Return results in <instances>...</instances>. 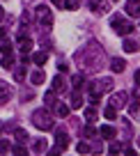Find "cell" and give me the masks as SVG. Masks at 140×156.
Masks as SVG:
<instances>
[{"mask_svg": "<svg viewBox=\"0 0 140 156\" xmlns=\"http://www.w3.org/2000/svg\"><path fill=\"white\" fill-rule=\"evenodd\" d=\"M85 119L87 122H94V119H97V108H87L85 110Z\"/></svg>", "mask_w": 140, "mask_h": 156, "instance_id": "22", "label": "cell"}, {"mask_svg": "<svg viewBox=\"0 0 140 156\" xmlns=\"http://www.w3.org/2000/svg\"><path fill=\"white\" fill-rule=\"evenodd\" d=\"M53 99H55V90H53V92H48V94H46V97H44V101H46V106H53Z\"/></svg>", "mask_w": 140, "mask_h": 156, "instance_id": "27", "label": "cell"}, {"mask_svg": "<svg viewBox=\"0 0 140 156\" xmlns=\"http://www.w3.org/2000/svg\"><path fill=\"white\" fill-rule=\"evenodd\" d=\"M126 99H129V94H126V92H117V94H113V97H110V106L113 108H124L126 106Z\"/></svg>", "mask_w": 140, "mask_h": 156, "instance_id": "4", "label": "cell"}, {"mask_svg": "<svg viewBox=\"0 0 140 156\" xmlns=\"http://www.w3.org/2000/svg\"><path fill=\"white\" fill-rule=\"evenodd\" d=\"M34 16H37L39 25H44V28H51V25H53V12L46 5H39L37 9H34Z\"/></svg>", "mask_w": 140, "mask_h": 156, "instance_id": "2", "label": "cell"}, {"mask_svg": "<svg viewBox=\"0 0 140 156\" xmlns=\"http://www.w3.org/2000/svg\"><path fill=\"white\" fill-rule=\"evenodd\" d=\"M115 151H122V145H117V142H113V145H110V154H115Z\"/></svg>", "mask_w": 140, "mask_h": 156, "instance_id": "34", "label": "cell"}, {"mask_svg": "<svg viewBox=\"0 0 140 156\" xmlns=\"http://www.w3.org/2000/svg\"><path fill=\"white\" fill-rule=\"evenodd\" d=\"M55 110H58L60 117H67V115H69V106H64V103H58V106H55Z\"/></svg>", "mask_w": 140, "mask_h": 156, "instance_id": "23", "label": "cell"}, {"mask_svg": "<svg viewBox=\"0 0 140 156\" xmlns=\"http://www.w3.org/2000/svg\"><path fill=\"white\" fill-rule=\"evenodd\" d=\"M32 124L39 129V131H51L53 129V115L48 110H34L32 112Z\"/></svg>", "mask_w": 140, "mask_h": 156, "instance_id": "1", "label": "cell"}, {"mask_svg": "<svg viewBox=\"0 0 140 156\" xmlns=\"http://www.w3.org/2000/svg\"><path fill=\"white\" fill-rule=\"evenodd\" d=\"M32 149L37 151V154H41V151H46V140H44V138H39L37 142H34L32 145Z\"/></svg>", "mask_w": 140, "mask_h": 156, "instance_id": "16", "label": "cell"}, {"mask_svg": "<svg viewBox=\"0 0 140 156\" xmlns=\"http://www.w3.org/2000/svg\"><path fill=\"white\" fill-rule=\"evenodd\" d=\"M12 147H9V142L7 140H0V154H5V151H9Z\"/></svg>", "mask_w": 140, "mask_h": 156, "instance_id": "30", "label": "cell"}, {"mask_svg": "<svg viewBox=\"0 0 140 156\" xmlns=\"http://www.w3.org/2000/svg\"><path fill=\"white\" fill-rule=\"evenodd\" d=\"M99 133H101L103 138H108V140H113V138H115V126H110V124H103V126L99 129Z\"/></svg>", "mask_w": 140, "mask_h": 156, "instance_id": "10", "label": "cell"}, {"mask_svg": "<svg viewBox=\"0 0 140 156\" xmlns=\"http://www.w3.org/2000/svg\"><path fill=\"white\" fill-rule=\"evenodd\" d=\"M138 147H140V138H138Z\"/></svg>", "mask_w": 140, "mask_h": 156, "instance_id": "39", "label": "cell"}, {"mask_svg": "<svg viewBox=\"0 0 140 156\" xmlns=\"http://www.w3.org/2000/svg\"><path fill=\"white\" fill-rule=\"evenodd\" d=\"M90 7H92V9L97 7V12H106V5H103V0H90Z\"/></svg>", "mask_w": 140, "mask_h": 156, "instance_id": "19", "label": "cell"}, {"mask_svg": "<svg viewBox=\"0 0 140 156\" xmlns=\"http://www.w3.org/2000/svg\"><path fill=\"white\" fill-rule=\"evenodd\" d=\"M46 60H48V55H46V53H34L32 55V62L34 64H44Z\"/></svg>", "mask_w": 140, "mask_h": 156, "instance_id": "18", "label": "cell"}, {"mask_svg": "<svg viewBox=\"0 0 140 156\" xmlns=\"http://www.w3.org/2000/svg\"><path fill=\"white\" fill-rule=\"evenodd\" d=\"M14 78H16V80H23V78H25V67H19V69H16V71H14Z\"/></svg>", "mask_w": 140, "mask_h": 156, "instance_id": "26", "label": "cell"}, {"mask_svg": "<svg viewBox=\"0 0 140 156\" xmlns=\"http://www.w3.org/2000/svg\"><path fill=\"white\" fill-rule=\"evenodd\" d=\"M81 106H83V97L78 94V90H74V94H71V108H76V110H78Z\"/></svg>", "mask_w": 140, "mask_h": 156, "instance_id": "14", "label": "cell"}, {"mask_svg": "<svg viewBox=\"0 0 140 156\" xmlns=\"http://www.w3.org/2000/svg\"><path fill=\"white\" fill-rule=\"evenodd\" d=\"M78 5H81L78 0H64V7H67V9H78Z\"/></svg>", "mask_w": 140, "mask_h": 156, "instance_id": "25", "label": "cell"}, {"mask_svg": "<svg viewBox=\"0 0 140 156\" xmlns=\"http://www.w3.org/2000/svg\"><path fill=\"white\" fill-rule=\"evenodd\" d=\"M12 151H14L16 156H25V149H23L21 145H19V147H12Z\"/></svg>", "mask_w": 140, "mask_h": 156, "instance_id": "33", "label": "cell"}, {"mask_svg": "<svg viewBox=\"0 0 140 156\" xmlns=\"http://www.w3.org/2000/svg\"><path fill=\"white\" fill-rule=\"evenodd\" d=\"M19 48L23 51V53H28V51L32 48V41H30V37H25V34H19Z\"/></svg>", "mask_w": 140, "mask_h": 156, "instance_id": "9", "label": "cell"}, {"mask_svg": "<svg viewBox=\"0 0 140 156\" xmlns=\"http://www.w3.org/2000/svg\"><path fill=\"white\" fill-rule=\"evenodd\" d=\"M129 112H131V115H138V112H140V106H138V103H131V106H129Z\"/></svg>", "mask_w": 140, "mask_h": 156, "instance_id": "31", "label": "cell"}, {"mask_svg": "<svg viewBox=\"0 0 140 156\" xmlns=\"http://www.w3.org/2000/svg\"><path fill=\"white\" fill-rule=\"evenodd\" d=\"M110 69H113V73H122L126 69V62L122 58H113V62H110Z\"/></svg>", "mask_w": 140, "mask_h": 156, "instance_id": "7", "label": "cell"}, {"mask_svg": "<svg viewBox=\"0 0 140 156\" xmlns=\"http://www.w3.org/2000/svg\"><path fill=\"white\" fill-rule=\"evenodd\" d=\"M51 2H53V5H60V2H62V0H51Z\"/></svg>", "mask_w": 140, "mask_h": 156, "instance_id": "37", "label": "cell"}, {"mask_svg": "<svg viewBox=\"0 0 140 156\" xmlns=\"http://www.w3.org/2000/svg\"><path fill=\"white\" fill-rule=\"evenodd\" d=\"M64 87H67V85H64V78H60V76H55L53 78V90H55V92H64Z\"/></svg>", "mask_w": 140, "mask_h": 156, "instance_id": "13", "label": "cell"}, {"mask_svg": "<svg viewBox=\"0 0 140 156\" xmlns=\"http://www.w3.org/2000/svg\"><path fill=\"white\" fill-rule=\"evenodd\" d=\"M85 136H87V138L97 136V129H94V126H85Z\"/></svg>", "mask_w": 140, "mask_h": 156, "instance_id": "32", "label": "cell"}, {"mask_svg": "<svg viewBox=\"0 0 140 156\" xmlns=\"http://www.w3.org/2000/svg\"><path fill=\"white\" fill-rule=\"evenodd\" d=\"M76 149L81 151V154H87V151H90V145H87V142H78V145H76Z\"/></svg>", "mask_w": 140, "mask_h": 156, "instance_id": "29", "label": "cell"}, {"mask_svg": "<svg viewBox=\"0 0 140 156\" xmlns=\"http://www.w3.org/2000/svg\"><path fill=\"white\" fill-rule=\"evenodd\" d=\"M14 67V58L12 55H2V69H12Z\"/></svg>", "mask_w": 140, "mask_h": 156, "instance_id": "21", "label": "cell"}, {"mask_svg": "<svg viewBox=\"0 0 140 156\" xmlns=\"http://www.w3.org/2000/svg\"><path fill=\"white\" fill-rule=\"evenodd\" d=\"M110 25L115 28L117 34H122V37H124V34H129L131 30H133V25H131L129 21H124L122 16H113V19H110Z\"/></svg>", "mask_w": 140, "mask_h": 156, "instance_id": "3", "label": "cell"}, {"mask_svg": "<svg viewBox=\"0 0 140 156\" xmlns=\"http://www.w3.org/2000/svg\"><path fill=\"white\" fill-rule=\"evenodd\" d=\"M55 142H58V147H60V149H67V147H69V136H67V133H64V131H60L58 133V136H55Z\"/></svg>", "mask_w": 140, "mask_h": 156, "instance_id": "8", "label": "cell"}, {"mask_svg": "<svg viewBox=\"0 0 140 156\" xmlns=\"http://www.w3.org/2000/svg\"><path fill=\"white\" fill-rule=\"evenodd\" d=\"M30 80H32V85H41L44 80H46V73H44L41 69H39V71H34L32 76H30Z\"/></svg>", "mask_w": 140, "mask_h": 156, "instance_id": "11", "label": "cell"}, {"mask_svg": "<svg viewBox=\"0 0 140 156\" xmlns=\"http://www.w3.org/2000/svg\"><path fill=\"white\" fill-rule=\"evenodd\" d=\"M71 83H74V90H81V87H83V76H81V73H78V76H74Z\"/></svg>", "mask_w": 140, "mask_h": 156, "instance_id": "24", "label": "cell"}, {"mask_svg": "<svg viewBox=\"0 0 140 156\" xmlns=\"http://www.w3.org/2000/svg\"><path fill=\"white\" fill-rule=\"evenodd\" d=\"M110 83H113L110 78H101V80H99V83H97V87L92 85L90 90H94V92H99V94H101V92H108V90H110Z\"/></svg>", "mask_w": 140, "mask_h": 156, "instance_id": "6", "label": "cell"}, {"mask_svg": "<svg viewBox=\"0 0 140 156\" xmlns=\"http://www.w3.org/2000/svg\"><path fill=\"white\" fill-rule=\"evenodd\" d=\"M0 51H2V55H12V53H14V46H12L9 41H2V46H0Z\"/></svg>", "mask_w": 140, "mask_h": 156, "instance_id": "20", "label": "cell"}, {"mask_svg": "<svg viewBox=\"0 0 140 156\" xmlns=\"http://www.w3.org/2000/svg\"><path fill=\"white\" fill-rule=\"evenodd\" d=\"M126 14L140 19V0H129V2H126Z\"/></svg>", "mask_w": 140, "mask_h": 156, "instance_id": "5", "label": "cell"}, {"mask_svg": "<svg viewBox=\"0 0 140 156\" xmlns=\"http://www.w3.org/2000/svg\"><path fill=\"white\" fill-rule=\"evenodd\" d=\"M103 117H106V119H117V108L108 106L106 110H103Z\"/></svg>", "mask_w": 140, "mask_h": 156, "instance_id": "17", "label": "cell"}, {"mask_svg": "<svg viewBox=\"0 0 140 156\" xmlns=\"http://www.w3.org/2000/svg\"><path fill=\"white\" fill-rule=\"evenodd\" d=\"M0 39H5V28H0Z\"/></svg>", "mask_w": 140, "mask_h": 156, "instance_id": "36", "label": "cell"}, {"mask_svg": "<svg viewBox=\"0 0 140 156\" xmlns=\"http://www.w3.org/2000/svg\"><path fill=\"white\" fill-rule=\"evenodd\" d=\"M122 48H124L126 53H135V51H138V44H135L133 39H124V44H122Z\"/></svg>", "mask_w": 140, "mask_h": 156, "instance_id": "12", "label": "cell"}, {"mask_svg": "<svg viewBox=\"0 0 140 156\" xmlns=\"http://www.w3.org/2000/svg\"><path fill=\"white\" fill-rule=\"evenodd\" d=\"M133 78H135V85H140V69L135 71V76H133Z\"/></svg>", "mask_w": 140, "mask_h": 156, "instance_id": "35", "label": "cell"}, {"mask_svg": "<svg viewBox=\"0 0 140 156\" xmlns=\"http://www.w3.org/2000/svg\"><path fill=\"white\" fill-rule=\"evenodd\" d=\"M9 97H12V90H9V85H2V83H0V99H2V101H7Z\"/></svg>", "mask_w": 140, "mask_h": 156, "instance_id": "15", "label": "cell"}, {"mask_svg": "<svg viewBox=\"0 0 140 156\" xmlns=\"http://www.w3.org/2000/svg\"><path fill=\"white\" fill-rule=\"evenodd\" d=\"M0 19H2V7H0Z\"/></svg>", "mask_w": 140, "mask_h": 156, "instance_id": "38", "label": "cell"}, {"mask_svg": "<svg viewBox=\"0 0 140 156\" xmlns=\"http://www.w3.org/2000/svg\"><path fill=\"white\" fill-rule=\"evenodd\" d=\"M16 140H19V142H25V140H28V133H25L23 129H19V131H16Z\"/></svg>", "mask_w": 140, "mask_h": 156, "instance_id": "28", "label": "cell"}]
</instances>
